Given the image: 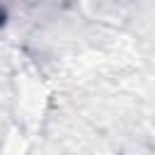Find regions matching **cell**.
Instances as JSON below:
<instances>
[{"label": "cell", "mask_w": 155, "mask_h": 155, "mask_svg": "<svg viewBox=\"0 0 155 155\" xmlns=\"http://www.w3.org/2000/svg\"><path fill=\"white\" fill-rule=\"evenodd\" d=\"M5 22H7V10L0 5V27H5Z\"/></svg>", "instance_id": "6da1fadb"}]
</instances>
